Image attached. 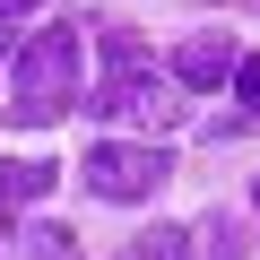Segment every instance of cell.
Wrapping results in <instances>:
<instances>
[{"label":"cell","instance_id":"cell-1","mask_svg":"<svg viewBox=\"0 0 260 260\" xmlns=\"http://www.w3.org/2000/svg\"><path fill=\"white\" fill-rule=\"evenodd\" d=\"M104 44V87H95V121H148V130H174L182 121V95H174V78H156V52L130 35V26H104L95 35Z\"/></svg>","mask_w":260,"mask_h":260},{"label":"cell","instance_id":"cell-2","mask_svg":"<svg viewBox=\"0 0 260 260\" xmlns=\"http://www.w3.org/2000/svg\"><path fill=\"white\" fill-rule=\"evenodd\" d=\"M78 104V26H35L18 44V70H9V130H44Z\"/></svg>","mask_w":260,"mask_h":260},{"label":"cell","instance_id":"cell-3","mask_svg":"<svg viewBox=\"0 0 260 260\" xmlns=\"http://www.w3.org/2000/svg\"><path fill=\"white\" fill-rule=\"evenodd\" d=\"M165 174H174V156L148 139V148H130V139H95L87 148V191L95 200H148V191H165Z\"/></svg>","mask_w":260,"mask_h":260},{"label":"cell","instance_id":"cell-4","mask_svg":"<svg viewBox=\"0 0 260 260\" xmlns=\"http://www.w3.org/2000/svg\"><path fill=\"white\" fill-rule=\"evenodd\" d=\"M234 44L225 35H182V52H174V87H225L234 78Z\"/></svg>","mask_w":260,"mask_h":260},{"label":"cell","instance_id":"cell-5","mask_svg":"<svg viewBox=\"0 0 260 260\" xmlns=\"http://www.w3.org/2000/svg\"><path fill=\"white\" fill-rule=\"evenodd\" d=\"M52 182H61V165H44V156H9V165H0V200H9V208L44 200Z\"/></svg>","mask_w":260,"mask_h":260},{"label":"cell","instance_id":"cell-6","mask_svg":"<svg viewBox=\"0 0 260 260\" xmlns=\"http://www.w3.org/2000/svg\"><path fill=\"white\" fill-rule=\"evenodd\" d=\"M113 260H191V234L182 225H148V234H130Z\"/></svg>","mask_w":260,"mask_h":260},{"label":"cell","instance_id":"cell-7","mask_svg":"<svg viewBox=\"0 0 260 260\" xmlns=\"http://www.w3.org/2000/svg\"><path fill=\"white\" fill-rule=\"evenodd\" d=\"M234 104H243V113H260V52H243V61H234Z\"/></svg>","mask_w":260,"mask_h":260},{"label":"cell","instance_id":"cell-8","mask_svg":"<svg viewBox=\"0 0 260 260\" xmlns=\"http://www.w3.org/2000/svg\"><path fill=\"white\" fill-rule=\"evenodd\" d=\"M26 251H35V260H70V234H61V225H35Z\"/></svg>","mask_w":260,"mask_h":260},{"label":"cell","instance_id":"cell-9","mask_svg":"<svg viewBox=\"0 0 260 260\" xmlns=\"http://www.w3.org/2000/svg\"><path fill=\"white\" fill-rule=\"evenodd\" d=\"M0 9H9V18H18V9H35V0H0Z\"/></svg>","mask_w":260,"mask_h":260},{"label":"cell","instance_id":"cell-10","mask_svg":"<svg viewBox=\"0 0 260 260\" xmlns=\"http://www.w3.org/2000/svg\"><path fill=\"white\" fill-rule=\"evenodd\" d=\"M0 234H9V200H0Z\"/></svg>","mask_w":260,"mask_h":260},{"label":"cell","instance_id":"cell-11","mask_svg":"<svg viewBox=\"0 0 260 260\" xmlns=\"http://www.w3.org/2000/svg\"><path fill=\"white\" fill-rule=\"evenodd\" d=\"M251 200H260V191H251Z\"/></svg>","mask_w":260,"mask_h":260}]
</instances>
